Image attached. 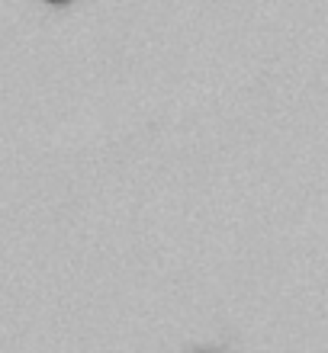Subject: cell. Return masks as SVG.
Listing matches in <instances>:
<instances>
[{
    "label": "cell",
    "mask_w": 328,
    "mask_h": 353,
    "mask_svg": "<svg viewBox=\"0 0 328 353\" xmlns=\"http://www.w3.org/2000/svg\"><path fill=\"white\" fill-rule=\"evenodd\" d=\"M52 3H65V0H52Z\"/></svg>",
    "instance_id": "obj_1"
}]
</instances>
